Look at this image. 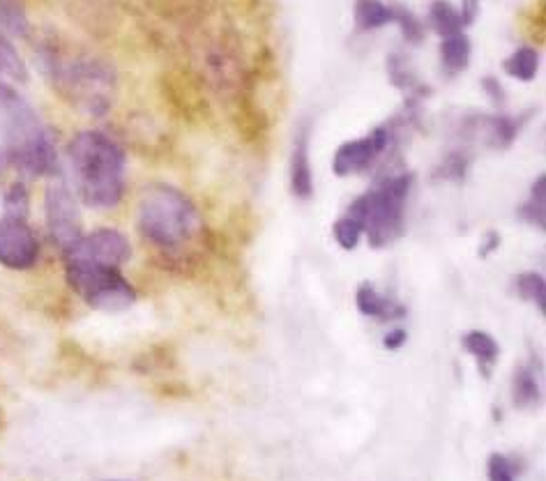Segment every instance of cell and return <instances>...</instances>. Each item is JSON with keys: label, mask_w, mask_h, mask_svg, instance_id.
Here are the masks:
<instances>
[{"label": "cell", "mask_w": 546, "mask_h": 481, "mask_svg": "<svg viewBox=\"0 0 546 481\" xmlns=\"http://www.w3.org/2000/svg\"><path fill=\"white\" fill-rule=\"evenodd\" d=\"M0 79L24 86L30 79V67L26 58L21 56L17 44L10 37L0 35Z\"/></svg>", "instance_id": "5bb4252c"}, {"label": "cell", "mask_w": 546, "mask_h": 481, "mask_svg": "<svg viewBox=\"0 0 546 481\" xmlns=\"http://www.w3.org/2000/svg\"><path fill=\"white\" fill-rule=\"evenodd\" d=\"M413 173H397L385 178L381 185L355 198L346 215L362 226L364 235L374 249L390 247L404 235L406 201L413 187Z\"/></svg>", "instance_id": "5b68a950"}, {"label": "cell", "mask_w": 546, "mask_h": 481, "mask_svg": "<svg viewBox=\"0 0 546 481\" xmlns=\"http://www.w3.org/2000/svg\"><path fill=\"white\" fill-rule=\"evenodd\" d=\"M136 231L164 261H182L203 238V217L192 198L176 185L150 182L136 201Z\"/></svg>", "instance_id": "3957f363"}, {"label": "cell", "mask_w": 546, "mask_h": 481, "mask_svg": "<svg viewBox=\"0 0 546 481\" xmlns=\"http://www.w3.org/2000/svg\"><path fill=\"white\" fill-rule=\"evenodd\" d=\"M408 339V334L406 330H401V327H394V330H390L388 334H385V341H383V346L388 348V350H397L401 348L406 343Z\"/></svg>", "instance_id": "4dcf8cb0"}, {"label": "cell", "mask_w": 546, "mask_h": 481, "mask_svg": "<svg viewBox=\"0 0 546 481\" xmlns=\"http://www.w3.org/2000/svg\"><path fill=\"white\" fill-rule=\"evenodd\" d=\"M537 399H540V387H537L535 371L523 366L517 371V378H514V403L519 408H530L535 406Z\"/></svg>", "instance_id": "484cf974"}, {"label": "cell", "mask_w": 546, "mask_h": 481, "mask_svg": "<svg viewBox=\"0 0 546 481\" xmlns=\"http://www.w3.org/2000/svg\"><path fill=\"white\" fill-rule=\"evenodd\" d=\"M60 258H63V263L123 267L132 258V242L118 228L102 226L90 233H83L77 242L60 251Z\"/></svg>", "instance_id": "ba28073f"}, {"label": "cell", "mask_w": 546, "mask_h": 481, "mask_svg": "<svg viewBox=\"0 0 546 481\" xmlns=\"http://www.w3.org/2000/svg\"><path fill=\"white\" fill-rule=\"evenodd\" d=\"M477 14H480V0H464V3H461V17H464L466 26L473 24Z\"/></svg>", "instance_id": "1f68e13d"}, {"label": "cell", "mask_w": 546, "mask_h": 481, "mask_svg": "<svg viewBox=\"0 0 546 481\" xmlns=\"http://www.w3.org/2000/svg\"><path fill=\"white\" fill-rule=\"evenodd\" d=\"M470 40L466 33L443 37L441 44V60L447 74H461L470 65Z\"/></svg>", "instance_id": "d6986e66"}, {"label": "cell", "mask_w": 546, "mask_h": 481, "mask_svg": "<svg viewBox=\"0 0 546 481\" xmlns=\"http://www.w3.org/2000/svg\"><path fill=\"white\" fill-rule=\"evenodd\" d=\"M399 125L390 122V125L376 127L374 132L362 136V139H353L341 143L335 157H332V171L337 178H348V175H358L367 171L378 157L388 152L390 145L397 141Z\"/></svg>", "instance_id": "30bf717a"}, {"label": "cell", "mask_w": 546, "mask_h": 481, "mask_svg": "<svg viewBox=\"0 0 546 481\" xmlns=\"http://www.w3.org/2000/svg\"><path fill=\"white\" fill-rule=\"evenodd\" d=\"M482 90H484V95L489 97L491 104L498 106V109H503L505 102H507V93H505L503 83H500L496 76H484Z\"/></svg>", "instance_id": "f546056e"}, {"label": "cell", "mask_w": 546, "mask_h": 481, "mask_svg": "<svg viewBox=\"0 0 546 481\" xmlns=\"http://www.w3.org/2000/svg\"><path fill=\"white\" fill-rule=\"evenodd\" d=\"M388 76H390L392 86H397L399 90H406L408 95H427L429 93V90H424L427 86H420L413 67L408 65V58L401 56V53H392V56L388 58Z\"/></svg>", "instance_id": "44dd1931"}, {"label": "cell", "mask_w": 546, "mask_h": 481, "mask_svg": "<svg viewBox=\"0 0 546 481\" xmlns=\"http://www.w3.org/2000/svg\"><path fill=\"white\" fill-rule=\"evenodd\" d=\"M0 120H3L7 166L17 173V178L30 182L63 175L58 136L26 97L7 109Z\"/></svg>", "instance_id": "277c9868"}, {"label": "cell", "mask_w": 546, "mask_h": 481, "mask_svg": "<svg viewBox=\"0 0 546 481\" xmlns=\"http://www.w3.org/2000/svg\"><path fill=\"white\" fill-rule=\"evenodd\" d=\"M67 286L90 309L118 313L136 304V288L123 274V267L93 263H63Z\"/></svg>", "instance_id": "8992f818"}, {"label": "cell", "mask_w": 546, "mask_h": 481, "mask_svg": "<svg viewBox=\"0 0 546 481\" xmlns=\"http://www.w3.org/2000/svg\"><path fill=\"white\" fill-rule=\"evenodd\" d=\"M291 189L300 201H309L314 196V171L309 162V127H302L295 136L291 157Z\"/></svg>", "instance_id": "7c38bea8"}, {"label": "cell", "mask_w": 546, "mask_h": 481, "mask_svg": "<svg viewBox=\"0 0 546 481\" xmlns=\"http://www.w3.org/2000/svg\"><path fill=\"white\" fill-rule=\"evenodd\" d=\"M332 235H335V240L341 249L346 251H353L355 247H358L360 240H362V226L355 221L353 217L344 215L341 219L335 221V226H332Z\"/></svg>", "instance_id": "4316f807"}, {"label": "cell", "mask_w": 546, "mask_h": 481, "mask_svg": "<svg viewBox=\"0 0 546 481\" xmlns=\"http://www.w3.org/2000/svg\"><path fill=\"white\" fill-rule=\"evenodd\" d=\"M487 475H489V481H514V470H512V463L507 461L505 456H498V454H494V456L489 458Z\"/></svg>", "instance_id": "83f0119b"}, {"label": "cell", "mask_w": 546, "mask_h": 481, "mask_svg": "<svg viewBox=\"0 0 546 481\" xmlns=\"http://www.w3.org/2000/svg\"><path fill=\"white\" fill-rule=\"evenodd\" d=\"M0 203H3V215L28 219L30 217V189L28 182L21 178H14L10 185L3 189V196H0Z\"/></svg>", "instance_id": "7402d4cb"}, {"label": "cell", "mask_w": 546, "mask_h": 481, "mask_svg": "<svg viewBox=\"0 0 546 481\" xmlns=\"http://www.w3.org/2000/svg\"><path fill=\"white\" fill-rule=\"evenodd\" d=\"M429 28L438 33L441 37H450V35H459L464 33L466 21L461 17V10H457L452 3L447 0H434L429 7Z\"/></svg>", "instance_id": "e0dca14e"}, {"label": "cell", "mask_w": 546, "mask_h": 481, "mask_svg": "<svg viewBox=\"0 0 546 481\" xmlns=\"http://www.w3.org/2000/svg\"><path fill=\"white\" fill-rule=\"evenodd\" d=\"M109 481H125V479H109Z\"/></svg>", "instance_id": "e575fe53"}, {"label": "cell", "mask_w": 546, "mask_h": 481, "mask_svg": "<svg viewBox=\"0 0 546 481\" xmlns=\"http://www.w3.org/2000/svg\"><path fill=\"white\" fill-rule=\"evenodd\" d=\"M72 189L88 210H116L127 196V150L100 127L79 129L65 148Z\"/></svg>", "instance_id": "6da1fadb"}, {"label": "cell", "mask_w": 546, "mask_h": 481, "mask_svg": "<svg viewBox=\"0 0 546 481\" xmlns=\"http://www.w3.org/2000/svg\"><path fill=\"white\" fill-rule=\"evenodd\" d=\"M468 169V159L461 152H454L441 164V175L447 180H461Z\"/></svg>", "instance_id": "f1b7e54d"}, {"label": "cell", "mask_w": 546, "mask_h": 481, "mask_svg": "<svg viewBox=\"0 0 546 481\" xmlns=\"http://www.w3.org/2000/svg\"><path fill=\"white\" fill-rule=\"evenodd\" d=\"M0 35L24 40L30 35V21L24 0H0Z\"/></svg>", "instance_id": "2e32d148"}, {"label": "cell", "mask_w": 546, "mask_h": 481, "mask_svg": "<svg viewBox=\"0 0 546 481\" xmlns=\"http://www.w3.org/2000/svg\"><path fill=\"white\" fill-rule=\"evenodd\" d=\"M35 60L53 93L88 118L109 116L118 79L111 65L88 53H67L53 42L35 47Z\"/></svg>", "instance_id": "7a4b0ae2"}, {"label": "cell", "mask_w": 546, "mask_h": 481, "mask_svg": "<svg viewBox=\"0 0 546 481\" xmlns=\"http://www.w3.org/2000/svg\"><path fill=\"white\" fill-rule=\"evenodd\" d=\"M355 304H358V311L367 318H376V320H394V318H404L406 309L401 304L392 302L390 297H385L383 293H378L374 284H364L358 286V293H355Z\"/></svg>", "instance_id": "4fadbf2b"}, {"label": "cell", "mask_w": 546, "mask_h": 481, "mask_svg": "<svg viewBox=\"0 0 546 481\" xmlns=\"http://www.w3.org/2000/svg\"><path fill=\"white\" fill-rule=\"evenodd\" d=\"M498 247H500V235L498 233H489L487 242H484L482 249H480V256H489L491 251H496Z\"/></svg>", "instance_id": "d6a6232c"}, {"label": "cell", "mask_w": 546, "mask_h": 481, "mask_svg": "<svg viewBox=\"0 0 546 481\" xmlns=\"http://www.w3.org/2000/svg\"><path fill=\"white\" fill-rule=\"evenodd\" d=\"M461 343H464L466 353H470L477 362H480L484 373H489L491 366L498 362L500 348H498V343H496L494 337H491V334L473 330V332H468L464 339H461Z\"/></svg>", "instance_id": "ffe728a7"}, {"label": "cell", "mask_w": 546, "mask_h": 481, "mask_svg": "<svg viewBox=\"0 0 546 481\" xmlns=\"http://www.w3.org/2000/svg\"><path fill=\"white\" fill-rule=\"evenodd\" d=\"M517 295L521 300L535 304L544 313L546 309V281L540 272H523L517 277Z\"/></svg>", "instance_id": "cb8c5ba5"}, {"label": "cell", "mask_w": 546, "mask_h": 481, "mask_svg": "<svg viewBox=\"0 0 546 481\" xmlns=\"http://www.w3.org/2000/svg\"><path fill=\"white\" fill-rule=\"evenodd\" d=\"M42 242L28 219L0 215V267L30 272L40 265Z\"/></svg>", "instance_id": "9c48e42d"}, {"label": "cell", "mask_w": 546, "mask_h": 481, "mask_svg": "<svg viewBox=\"0 0 546 481\" xmlns=\"http://www.w3.org/2000/svg\"><path fill=\"white\" fill-rule=\"evenodd\" d=\"M394 24V5L383 0H355V28L362 33Z\"/></svg>", "instance_id": "9a60e30c"}, {"label": "cell", "mask_w": 546, "mask_h": 481, "mask_svg": "<svg viewBox=\"0 0 546 481\" xmlns=\"http://www.w3.org/2000/svg\"><path fill=\"white\" fill-rule=\"evenodd\" d=\"M530 116H533V111L521 113V116H503V113H498V116H477L468 122V129L482 134V139L491 148H510Z\"/></svg>", "instance_id": "8fae6325"}, {"label": "cell", "mask_w": 546, "mask_h": 481, "mask_svg": "<svg viewBox=\"0 0 546 481\" xmlns=\"http://www.w3.org/2000/svg\"><path fill=\"white\" fill-rule=\"evenodd\" d=\"M7 169H10V166H7V155H5L3 145H0V175H3Z\"/></svg>", "instance_id": "836d02e7"}, {"label": "cell", "mask_w": 546, "mask_h": 481, "mask_svg": "<svg viewBox=\"0 0 546 481\" xmlns=\"http://www.w3.org/2000/svg\"><path fill=\"white\" fill-rule=\"evenodd\" d=\"M44 226L58 251H65L83 235L79 198L63 175L47 180L44 187Z\"/></svg>", "instance_id": "52a82bcc"}, {"label": "cell", "mask_w": 546, "mask_h": 481, "mask_svg": "<svg viewBox=\"0 0 546 481\" xmlns=\"http://www.w3.org/2000/svg\"><path fill=\"white\" fill-rule=\"evenodd\" d=\"M503 70L517 81H535L537 72H540V51L535 47H519L503 60Z\"/></svg>", "instance_id": "ac0fdd59"}, {"label": "cell", "mask_w": 546, "mask_h": 481, "mask_svg": "<svg viewBox=\"0 0 546 481\" xmlns=\"http://www.w3.org/2000/svg\"><path fill=\"white\" fill-rule=\"evenodd\" d=\"M394 26L401 28V35L408 44H422L427 35V26L422 24V19L404 5H394Z\"/></svg>", "instance_id": "d4e9b609"}, {"label": "cell", "mask_w": 546, "mask_h": 481, "mask_svg": "<svg viewBox=\"0 0 546 481\" xmlns=\"http://www.w3.org/2000/svg\"><path fill=\"white\" fill-rule=\"evenodd\" d=\"M544 205H546V178L540 175V178L533 182V187H530L528 201L519 208V217L526 221V224L537 228V231H544V224H546Z\"/></svg>", "instance_id": "603a6c76"}]
</instances>
